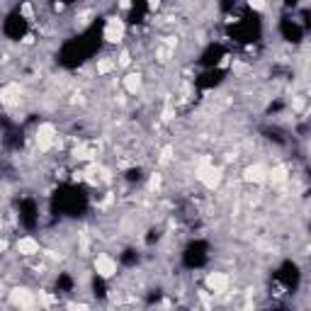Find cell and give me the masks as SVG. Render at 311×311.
Wrapping results in <instances>:
<instances>
[{"label": "cell", "mask_w": 311, "mask_h": 311, "mask_svg": "<svg viewBox=\"0 0 311 311\" xmlns=\"http://www.w3.org/2000/svg\"><path fill=\"white\" fill-rule=\"evenodd\" d=\"M56 139H59V129L51 122H42L37 131H34V141H37V148L42 153H46V151H51L56 146Z\"/></svg>", "instance_id": "6da1fadb"}, {"label": "cell", "mask_w": 311, "mask_h": 311, "mask_svg": "<svg viewBox=\"0 0 311 311\" xmlns=\"http://www.w3.org/2000/svg\"><path fill=\"white\" fill-rule=\"evenodd\" d=\"M92 267H95V275L102 277V280H112V277L117 275V270H119L117 260H114L110 253H98L95 260H92Z\"/></svg>", "instance_id": "7a4b0ae2"}, {"label": "cell", "mask_w": 311, "mask_h": 311, "mask_svg": "<svg viewBox=\"0 0 311 311\" xmlns=\"http://www.w3.org/2000/svg\"><path fill=\"white\" fill-rule=\"evenodd\" d=\"M204 287H207L211 294H226L231 287V277L226 273H221V270H211V273H207V277H204Z\"/></svg>", "instance_id": "3957f363"}, {"label": "cell", "mask_w": 311, "mask_h": 311, "mask_svg": "<svg viewBox=\"0 0 311 311\" xmlns=\"http://www.w3.org/2000/svg\"><path fill=\"white\" fill-rule=\"evenodd\" d=\"M195 178H197L207 190H217V187H221V183H224V168L217 163H211L209 168H204V170L197 173Z\"/></svg>", "instance_id": "277c9868"}, {"label": "cell", "mask_w": 311, "mask_h": 311, "mask_svg": "<svg viewBox=\"0 0 311 311\" xmlns=\"http://www.w3.org/2000/svg\"><path fill=\"white\" fill-rule=\"evenodd\" d=\"M10 304L17 306V309H34L39 302H37V297H34L32 289H27V287H15V289L10 292Z\"/></svg>", "instance_id": "5b68a950"}, {"label": "cell", "mask_w": 311, "mask_h": 311, "mask_svg": "<svg viewBox=\"0 0 311 311\" xmlns=\"http://www.w3.org/2000/svg\"><path fill=\"white\" fill-rule=\"evenodd\" d=\"M22 102V85L20 83H5L0 88V105L3 107H15Z\"/></svg>", "instance_id": "8992f818"}, {"label": "cell", "mask_w": 311, "mask_h": 311, "mask_svg": "<svg viewBox=\"0 0 311 311\" xmlns=\"http://www.w3.org/2000/svg\"><path fill=\"white\" fill-rule=\"evenodd\" d=\"M124 32H127L124 20H119L117 15L107 17V25H105V39H107L110 44H119V42L124 39Z\"/></svg>", "instance_id": "52a82bcc"}, {"label": "cell", "mask_w": 311, "mask_h": 311, "mask_svg": "<svg viewBox=\"0 0 311 311\" xmlns=\"http://www.w3.org/2000/svg\"><path fill=\"white\" fill-rule=\"evenodd\" d=\"M265 180H267V165L265 163H250L243 168V183L265 185Z\"/></svg>", "instance_id": "ba28073f"}, {"label": "cell", "mask_w": 311, "mask_h": 311, "mask_svg": "<svg viewBox=\"0 0 311 311\" xmlns=\"http://www.w3.org/2000/svg\"><path fill=\"white\" fill-rule=\"evenodd\" d=\"M15 250H17L22 258H34L42 253V246L34 236H20L17 243H15Z\"/></svg>", "instance_id": "9c48e42d"}, {"label": "cell", "mask_w": 311, "mask_h": 311, "mask_svg": "<svg viewBox=\"0 0 311 311\" xmlns=\"http://www.w3.org/2000/svg\"><path fill=\"white\" fill-rule=\"evenodd\" d=\"M289 180V168L284 163H275L273 168H267V180L265 183H270L273 187H280V185H284Z\"/></svg>", "instance_id": "30bf717a"}, {"label": "cell", "mask_w": 311, "mask_h": 311, "mask_svg": "<svg viewBox=\"0 0 311 311\" xmlns=\"http://www.w3.org/2000/svg\"><path fill=\"white\" fill-rule=\"evenodd\" d=\"M122 85H124V92H129V95H139V92L144 90V75L139 73V71L127 73L124 78H122Z\"/></svg>", "instance_id": "8fae6325"}, {"label": "cell", "mask_w": 311, "mask_h": 311, "mask_svg": "<svg viewBox=\"0 0 311 311\" xmlns=\"http://www.w3.org/2000/svg\"><path fill=\"white\" fill-rule=\"evenodd\" d=\"M71 156H73V161H78V163H90L92 158H95V151H92L88 144H78V146L71 151Z\"/></svg>", "instance_id": "7c38bea8"}, {"label": "cell", "mask_w": 311, "mask_h": 311, "mask_svg": "<svg viewBox=\"0 0 311 311\" xmlns=\"http://www.w3.org/2000/svg\"><path fill=\"white\" fill-rule=\"evenodd\" d=\"M114 68H117V61H114L112 56H102V59H98V64H95L98 75H110Z\"/></svg>", "instance_id": "4fadbf2b"}, {"label": "cell", "mask_w": 311, "mask_h": 311, "mask_svg": "<svg viewBox=\"0 0 311 311\" xmlns=\"http://www.w3.org/2000/svg\"><path fill=\"white\" fill-rule=\"evenodd\" d=\"M161 187H163V175L153 173L151 178H148V192H158Z\"/></svg>", "instance_id": "5bb4252c"}, {"label": "cell", "mask_w": 311, "mask_h": 311, "mask_svg": "<svg viewBox=\"0 0 311 311\" xmlns=\"http://www.w3.org/2000/svg\"><path fill=\"white\" fill-rule=\"evenodd\" d=\"M114 61H117V66H129L131 64V51H129V49H122Z\"/></svg>", "instance_id": "9a60e30c"}, {"label": "cell", "mask_w": 311, "mask_h": 311, "mask_svg": "<svg viewBox=\"0 0 311 311\" xmlns=\"http://www.w3.org/2000/svg\"><path fill=\"white\" fill-rule=\"evenodd\" d=\"M248 5L253 10H258V12H265L267 10V0H248Z\"/></svg>", "instance_id": "2e32d148"}, {"label": "cell", "mask_w": 311, "mask_h": 311, "mask_svg": "<svg viewBox=\"0 0 311 311\" xmlns=\"http://www.w3.org/2000/svg\"><path fill=\"white\" fill-rule=\"evenodd\" d=\"M20 12H22L27 20H34V10H32V5H29V3H25V5L20 8Z\"/></svg>", "instance_id": "e0dca14e"}, {"label": "cell", "mask_w": 311, "mask_h": 311, "mask_svg": "<svg viewBox=\"0 0 311 311\" xmlns=\"http://www.w3.org/2000/svg\"><path fill=\"white\" fill-rule=\"evenodd\" d=\"M119 8H122V10H129V8H131V3H129V0H119Z\"/></svg>", "instance_id": "ac0fdd59"}]
</instances>
